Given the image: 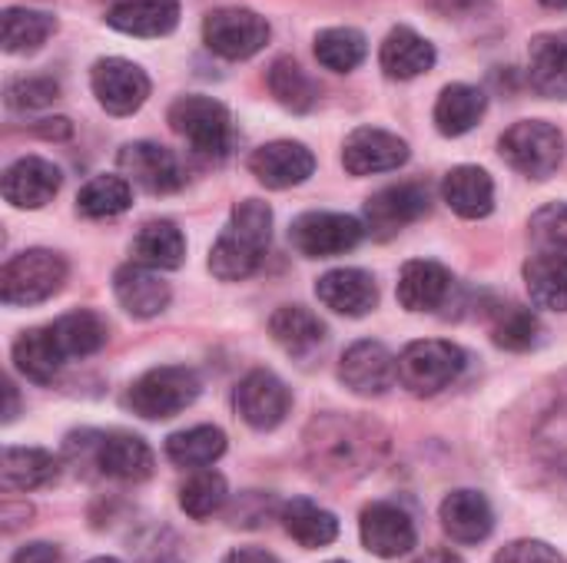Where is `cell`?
<instances>
[{"mask_svg": "<svg viewBox=\"0 0 567 563\" xmlns=\"http://www.w3.org/2000/svg\"><path fill=\"white\" fill-rule=\"evenodd\" d=\"M385 431L352 415H322L306 431V461L326 481H355L385 455Z\"/></svg>", "mask_w": 567, "mask_h": 563, "instance_id": "6da1fadb", "label": "cell"}, {"mask_svg": "<svg viewBox=\"0 0 567 563\" xmlns=\"http://www.w3.org/2000/svg\"><path fill=\"white\" fill-rule=\"evenodd\" d=\"M272 242V209L259 199H243L209 252V272L219 282L249 279Z\"/></svg>", "mask_w": 567, "mask_h": 563, "instance_id": "7a4b0ae2", "label": "cell"}, {"mask_svg": "<svg viewBox=\"0 0 567 563\" xmlns=\"http://www.w3.org/2000/svg\"><path fill=\"white\" fill-rule=\"evenodd\" d=\"M203 392V382L186 365H159L140 375L126 392V408L146 421H166L186 411Z\"/></svg>", "mask_w": 567, "mask_h": 563, "instance_id": "3957f363", "label": "cell"}, {"mask_svg": "<svg viewBox=\"0 0 567 563\" xmlns=\"http://www.w3.org/2000/svg\"><path fill=\"white\" fill-rule=\"evenodd\" d=\"M465 365H468V355L455 342L422 338V342L405 345V352L399 355V382L412 395L429 398V395L452 388L462 378Z\"/></svg>", "mask_w": 567, "mask_h": 563, "instance_id": "277c9868", "label": "cell"}, {"mask_svg": "<svg viewBox=\"0 0 567 563\" xmlns=\"http://www.w3.org/2000/svg\"><path fill=\"white\" fill-rule=\"evenodd\" d=\"M502 159L518 169L528 179H551L561 163H565V133L555 123L545 119H522L512 129H505L502 143Z\"/></svg>", "mask_w": 567, "mask_h": 563, "instance_id": "5b68a950", "label": "cell"}, {"mask_svg": "<svg viewBox=\"0 0 567 563\" xmlns=\"http://www.w3.org/2000/svg\"><path fill=\"white\" fill-rule=\"evenodd\" d=\"M66 282V262L50 249H27L13 256L0 272V299L3 305H37L56 295Z\"/></svg>", "mask_w": 567, "mask_h": 563, "instance_id": "8992f818", "label": "cell"}, {"mask_svg": "<svg viewBox=\"0 0 567 563\" xmlns=\"http://www.w3.org/2000/svg\"><path fill=\"white\" fill-rule=\"evenodd\" d=\"M169 126L193 146V153L209 159L226 156L233 146V116L213 96H179L169 106Z\"/></svg>", "mask_w": 567, "mask_h": 563, "instance_id": "52a82bcc", "label": "cell"}, {"mask_svg": "<svg viewBox=\"0 0 567 563\" xmlns=\"http://www.w3.org/2000/svg\"><path fill=\"white\" fill-rule=\"evenodd\" d=\"M203 43L223 60H249L269 43V23L249 7H219L203 20Z\"/></svg>", "mask_w": 567, "mask_h": 563, "instance_id": "ba28073f", "label": "cell"}, {"mask_svg": "<svg viewBox=\"0 0 567 563\" xmlns=\"http://www.w3.org/2000/svg\"><path fill=\"white\" fill-rule=\"evenodd\" d=\"M365 236V222L346 212H306L289 226V242L306 259H332L352 252Z\"/></svg>", "mask_w": 567, "mask_h": 563, "instance_id": "9c48e42d", "label": "cell"}, {"mask_svg": "<svg viewBox=\"0 0 567 563\" xmlns=\"http://www.w3.org/2000/svg\"><path fill=\"white\" fill-rule=\"evenodd\" d=\"M90 86H93L96 103L113 116L136 113L150 96V76L133 60H123V56L96 60L90 70Z\"/></svg>", "mask_w": 567, "mask_h": 563, "instance_id": "30bf717a", "label": "cell"}, {"mask_svg": "<svg viewBox=\"0 0 567 563\" xmlns=\"http://www.w3.org/2000/svg\"><path fill=\"white\" fill-rule=\"evenodd\" d=\"M236 411L252 431H276L292 411V392L279 375L256 368L236 388Z\"/></svg>", "mask_w": 567, "mask_h": 563, "instance_id": "8fae6325", "label": "cell"}, {"mask_svg": "<svg viewBox=\"0 0 567 563\" xmlns=\"http://www.w3.org/2000/svg\"><path fill=\"white\" fill-rule=\"evenodd\" d=\"M395 378H399V358H392V352L372 338L349 345L339 362V382L359 398L385 395L395 385Z\"/></svg>", "mask_w": 567, "mask_h": 563, "instance_id": "7c38bea8", "label": "cell"}, {"mask_svg": "<svg viewBox=\"0 0 567 563\" xmlns=\"http://www.w3.org/2000/svg\"><path fill=\"white\" fill-rule=\"evenodd\" d=\"M429 212V189L419 183L385 186L365 202V232L375 239H392L405 226L419 222Z\"/></svg>", "mask_w": 567, "mask_h": 563, "instance_id": "4fadbf2b", "label": "cell"}, {"mask_svg": "<svg viewBox=\"0 0 567 563\" xmlns=\"http://www.w3.org/2000/svg\"><path fill=\"white\" fill-rule=\"evenodd\" d=\"M90 458L100 468V475L123 481V484H140L153 478V468H156L150 445L126 431L96 435V441H90Z\"/></svg>", "mask_w": 567, "mask_h": 563, "instance_id": "5bb4252c", "label": "cell"}, {"mask_svg": "<svg viewBox=\"0 0 567 563\" xmlns=\"http://www.w3.org/2000/svg\"><path fill=\"white\" fill-rule=\"evenodd\" d=\"M359 534H362V548L382 561H395L409 554L419 541L415 521L399 504H389V501H375L362 511Z\"/></svg>", "mask_w": 567, "mask_h": 563, "instance_id": "9a60e30c", "label": "cell"}, {"mask_svg": "<svg viewBox=\"0 0 567 563\" xmlns=\"http://www.w3.org/2000/svg\"><path fill=\"white\" fill-rule=\"evenodd\" d=\"M409 163V143L389 129L375 126H359L346 146H342V166L352 176H375V173H392Z\"/></svg>", "mask_w": 567, "mask_h": 563, "instance_id": "2e32d148", "label": "cell"}, {"mask_svg": "<svg viewBox=\"0 0 567 563\" xmlns=\"http://www.w3.org/2000/svg\"><path fill=\"white\" fill-rule=\"evenodd\" d=\"M249 173L266 186V189H292L306 183L316 173V156L306 143L296 139H276L259 146L249 156Z\"/></svg>", "mask_w": 567, "mask_h": 563, "instance_id": "e0dca14e", "label": "cell"}, {"mask_svg": "<svg viewBox=\"0 0 567 563\" xmlns=\"http://www.w3.org/2000/svg\"><path fill=\"white\" fill-rule=\"evenodd\" d=\"M120 166L136 186H143L153 196H166L183 186V169H179V159L173 156V149L150 143V139L126 143L120 149Z\"/></svg>", "mask_w": 567, "mask_h": 563, "instance_id": "ac0fdd59", "label": "cell"}, {"mask_svg": "<svg viewBox=\"0 0 567 563\" xmlns=\"http://www.w3.org/2000/svg\"><path fill=\"white\" fill-rule=\"evenodd\" d=\"M60 169L43 156H20L3 173V199L13 209H43L60 192Z\"/></svg>", "mask_w": 567, "mask_h": 563, "instance_id": "d6986e66", "label": "cell"}, {"mask_svg": "<svg viewBox=\"0 0 567 563\" xmlns=\"http://www.w3.org/2000/svg\"><path fill=\"white\" fill-rule=\"evenodd\" d=\"M316 295L326 309L362 319L379 305V285L365 269H332L316 282Z\"/></svg>", "mask_w": 567, "mask_h": 563, "instance_id": "ffe728a7", "label": "cell"}, {"mask_svg": "<svg viewBox=\"0 0 567 563\" xmlns=\"http://www.w3.org/2000/svg\"><path fill=\"white\" fill-rule=\"evenodd\" d=\"M455 279L442 262L415 259L405 262L399 279V302L405 312H439L452 299Z\"/></svg>", "mask_w": 567, "mask_h": 563, "instance_id": "44dd1931", "label": "cell"}, {"mask_svg": "<svg viewBox=\"0 0 567 563\" xmlns=\"http://www.w3.org/2000/svg\"><path fill=\"white\" fill-rule=\"evenodd\" d=\"M439 521L455 544H482L495 531V511L478 491H452L439 508Z\"/></svg>", "mask_w": 567, "mask_h": 563, "instance_id": "7402d4cb", "label": "cell"}, {"mask_svg": "<svg viewBox=\"0 0 567 563\" xmlns=\"http://www.w3.org/2000/svg\"><path fill=\"white\" fill-rule=\"evenodd\" d=\"M113 292H116V302L133 319H153L169 305V285L159 279L156 269H146L140 262H130V265L116 269Z\"/></svg>", "mask_w": 567, "mask_h": 563, "instance_id": "603a6c76", "label": "cell"}, {"mask_svg": "<svg viewBox=\"0 0 567 563\" xmlns=\"http://www.w3.org/2000/svg\"><path fill=\"white\" fill-rule=\"evenodd\" d=\"M269 332H272L276 345L286 355L299 358V362H306L316 352H322V345L329 338L326 335V322L316 312H309L306 305H282V309H276L272 319H269Z\"/></svg>", "mask_w": 567, "mask_h": 563, "instance_id": "cb8c5ba5", "label": "cell"}, {"mask_svg": "<svg viewBox=\"0 0 567 563\" xmlns=\"http://www.w3.org/2000/svg\"><path fill=\"white\" fill-rule=\"evenodd\" d=\"M106 23L126 37H166L179 23V0H120L110 7Z\"/></svg>", "mask_w": 567, "mask_h": 563, "instance_id": "d4e9b609", "label": "cell"}, {"mask_svg": "<svg viewBox=\"0 0 567 563\" xmlns=\"http://www.w3.org/2000/svg\"><path fill=\"white\" fill-rule=\"evenodd\" d=\"M528 80L548 100H567V30L538 33L528 46Z\"/></svg>", "mask_w": 567, "mask_h": 563, "instance_id": "484cf974", "label": "cell"}, {"mask_svg": "<svg viewBox=\"0 0 567 563\" xmlns=\"http://www.w3.org/2000/svg\"><path fill=\"white\" fill-rule=\"evenodd\" d=\"M379 66L392 80H415L435 66V46L422 33H415L412 27H395L382 40Z\"/></svg>", "mask_w": 567, "mask_h": 563, "instance_id": "4316f807", "label": "cell"}, {"mask_svg": "<svg viewBox=\"0 0 567 563\" xmlns=\"http://www.w3.org/2000/svg\"><path fill=\"white\" fill-rule=\"evenodd\" d=\"M442 196L462 219H485L495 209V179L482 166H455L442 183Z\"/></svg>", "mask_w": 567, "mask_h": 563, "instance_id": "83f0119b", "label": "cell"}, {"mask_svg": "<svg viewBox=\"0 0 567 563\" xmlns=\"http://www.w3.org/2000/svg\"><path fill=\"white\" fill-rule=\"evenodd\" d=\"M63 358L66 355H63V348H60V342L53 335V325H47V329H27L13 342V365L33 385H50L60 375Z\"/></svg>", "mask_w": 567, "mask_h": 563, "instance_id": "f1b7e54d", "label": "cell"}, {"mask_svg": "<svg viewBox=\"0 0 567 563\" xmlns=\"http://www.w3.org/2000/svg\"><path fill=\"white\" fill-rule=\"evenodd\" d=\"M279 521L286 528V534L306 548V551H319V548H329L336 538H339V521L332 511L319 508L316 501L309 498H292L282 504L279 511Z\"/></svg>", "mask_w": 567, "mask_h": 563, "instance_id": "f546056e", "label": "cell"}, {"mask_svg": "<svg viewBox=\"0 0 567 563\" xmlns=\"http://www.w3.org/2000/svg\"><path fill=\"white\" fill-rule=\"evenodd\" d=\"M183 259H186V239L169 219L146 222L133 239V262L146 269L169 272V269H179Z\"/></svg>", "mask_w": 567, "mask_h": 563, "instance_id": "4dcf8cb0", "label": "cell"}, {"mask_svg": "<svg viewBox=\"0 0 567 563\" xmlns=\"http://www.w3.org/2000/svg\"><path fill=\"white\" fill-rule=\"evenodd\" d=\"M488 96L472 86V83H452L439 93L435 103V126L442 136H465L468 129L478 126V119L485 116Z\"/></svg>", "mask_w": 567, "mask_h": 563, "instance_id": "1f68e13d", "label": "cell"}, {"mask_svg": "<svg viewBox=\"0 0 567 563\" xmlns=\"http://www.w3.org/2000/svg\"><path fill=\"white\" fill-rule=\"evenodd\" d=\"M60 475V465L43 448H7L0 481L7 491H40L50 488Z\"/></svg>", "mask_w": 567, "mask_h": 563, "instance_id": "d6a6232c", "label": "cell"}, {"mask_svg": "<svg viewBox=\"0 0 567 563\" xmlns=\"http://www.w3.org/2000/svg\"><path fill=\"white\" fill-rule=\"evenodd\" d=\"M525 285L538 309L567 312V256L538 252L525 262Z\"/></svg>", "mask_w": 567, "mask_h": 563, "instance_id": "836d02e7", "label": "cell"}, {"mask_svg": "<svg viewBox=\"0 0 567 563\" xmlns=\"http://www.w3.org/2000/svg\"><path fill=\"white\" fill-rule=\"evenodd\" d=\"M56 30V17L30 7H7L0 17V43L7 53H33Z\"/></svg>", "mask_w": 567, "mask_h": 563, "instance_id": "e575fe53", "label": "cell"}, {"mask_svg": "<svg viewBox=\"0 0 567 563\" xmlns=\"http://www.w3.org/2000/svg\"><path fill=\"white\" fill-rule=\"evenodd\" d=\"M226 455V435L216 425H196L166 438V458L176 468H209Z\"/></svg>", "mask_w": 567, "mask_h": 563, "instance_id": "d590c367", "label": "cell"}, {"mask_svg": "<svg viewBox=\"0 0 567 563\" xmlns=\"http://www.w3.org/2000/svg\"><path fill=\"white\" fill-rule=\"evenodd\" d=\"M492 322V342L505 352H528L542 338V322L532 309L515 302H498L488 312Z\"/></svg>", "mask_w": 567, "mask_h": 563, "instance_id": "8d00e7d4", "label": "cell"}, {"mask_svg": "<svg viewBox=\"0 0 567 563\" xmlns=\"http://www.w3.org/2000/svg\"><path fill=\"white\" fill-rule=\"evenodd\" d=\"M266 83H269V93L276 96V103L292 110V113H306L319 100V86L312 83V76L292 56H279L269 66Z\"/></svg>", "mask_w": 567, "mask_h": 563, "instance_id": "74e56055", "label": "cell"}, {"mask_svg": "<svg viewBox=\"0 0 567 563\" xmlns=\"http://www.w3.org/2000/svg\"><path fill=\"white\" fill-rule=\"evenodd\" d=\"M53 335H56V342H60V348H63L66 358H90L110 338L106 322L96 312H86V309L56 319L53 322Z\"/></svg>", "mask_w": 567, "mask_h": 563, "instance_id": "f35d334b", "label": "cell"}, {"mask_svg": "<svg viewBox=\"0 0 567 563\" xmlns=\"http://www.w3.org/2000/svg\"><path fill=\"white\" fill-rule=\"evenodd\" d=\"M369 53V40L355 27H329L316 33V60L332 73H352Z\"/></svg>", "mask_w": 567, "mask_h": 563, "instance_id": "ab89813d", "label": "cell"}, {"mask_svg": "<svg viewBox=\"0 0 567 563\" xmlns=\"http://www.w3.org/2000/svg\"><path fill=\"white\" fill-rule=\"evenodd\" d=\"M130 202H133V189L123 176H93L76 196V212L86 219H113L123 216Z\"/></svg>", "mask_w": 567, "mask_h": 563, "instance_id": "60d3db41", "label": "cell"}, {"mask_svg": "<svg viewBox=\"0 0 567 563\" xmlns=\"http://www.w3.org/2000/svg\"><path fill=\"white\" fill-rule=\"evenodd\" d=\"M229 501V488L226 478L213 468H199L196 475H189L179 488V508L193 518V521H206L213 514H219Z\"/></svg>", "mask_w": 567, "mask_h": 563, "instance_id": "b9f144b4", "label": "cell"}, {"mask_svg": "<svg viewBox=\"0 0 567 563\" xmlns=\"http://www.w3.org/2000/svg\"><path fill=\"white\" fill-rule=\"evenodd\" d=\"M532 239L538 252H558L567 256V202H551L532 216Z\"/></svg>", "mask_w": 567, "mask_h": 563, "instance_id": "7bdbcfd3", "label": "cell"}, {"mask_svg": "<svg viewBox=\"0 0 567 563\" xmlns=\"http://www.w3.org/2000/svg\"><path fill=\"white\" fill-rule=\"evenodd\" d=\"M56 96H60V86L50 76H20L7 86V106L10 110H43Z\"/></svg>", "mask_w": 567, "mask_h": 563, "instance_id": "ee69618b", "label": "cell"}, {"mask_svg": "<svg viewBox=\"0 0 567 563\" xmlns=\"http://www.w3.org/2000/svg\"><path fill=\"white\" fill-rule=\"evenodd\" d=\"M495 563H567L551 544L545 541H512L505 544L498 554H495Z\"/></svg>", "mask_w": 567, "mask_h": 563, "instance_id": "f6af8a7d", "label": "cell"}, {"mask_svg": "<svg viewBox=\"0 0 567 563\" xmlns=\"http://www.w3.org/2000/svg\"><path fill=\"white\" fill-rule=\"evenodd\" d=\"M10 563H63V554H60V548H53L47 541H33V544H23Z\"/></svg>", "mask_w": 567, "mask_h": 563, "instance_id": "bcb514c9", "label": "cell"}, {"mask_svg": "<svg viewBox=\"0 0 567 563\" xmlns=\"http://www.w3.org/2000/svg\"><path fill=\"white\" fill-rule=\"evenodd\" d=\"M429 3L445 17H468V13L488 7V0H429Z\"/></svg>", "mask_w": 567, "mask_h": 563, "instance_id": "7dc6e473", "label": "cell"}, {"mask_svg": "<svg viewBox=\"0 0 567 563\" xmlns=\"http://www.w3.org/2000/svg\"><path fill=\"white\" fill-rule=\"evenodd\" d=\"M223 563H279V561H276L272 554L259 551V548H239V551L226 554V561Z\"/></svg>", "mask_w": 567, "mask_h": 563, "instance_id": "c3c4849f", "label": "cell"}, {"mask_svg": "<svg viewBox=\"0 0 567 563\" xmlns=\"http://www.w3.org/2000/svg\"><path fill=\"white\" fill-rule=\"evenodd\" d=\"M412 563H465L458 554H452V551H429V554H422V557H415Z\"/></svg>", "mask_w": 567, "mask_h": 563, "instance_id": "681fc988", "label": "cell"}, {"mask_svg": "<svg viewBox=\"0 0 567 563\" xmlns=\"http://www.w3.org/2000/svg\"><path fill=\"white\" fill-rule=\"evenodd\" d=\"M3 388H7V411H3V421H13V418H17V388H13L10 382H7Z\"/></svg>", "mask_w": 567, "mask_h": 563, "instance_id": "f907efd6", "label": "cell"}, {"mask_svg": "<svg viewBox=\"0 0 567 563\" xmlns=\"http://www.w3.org/2000/svg\"><path fill=\"white\" fill-rule=\"evenodd\" d=\"M545 7H551V10H567V0H542Z\"/></svg>", "mask_w": 567, "mask_h": 563, "instance_id": "816d5d0a", "label": "cell"}, {"mask_svg": "<svg viewBox=\"0 0 567 563\" xmlns=\"http://www.w3.org/2000/svg\"><path fill=\"white\" fill-rule=\"evenodd\" d=\"M90 563H123V561H116V557H96V561H90Z\"/></svg>", "mask_w": 567, "mask_h": 563, "instance_id": "f5cc1de1", "label": "cell"}, {"mask_svg": "<svg viewBox=\"0 0 567 563\" xmlns=\"http://www.w3.org/2000/svg\"><path fill=\"white\" fill-rule=\"evenodd\" d=\"M329 563H346V561H329Z\"/></svg>", "mask_w": 567, "mask_h": 563, "instance_id": "db71d44e", "label": "cell"}]
</instances>
